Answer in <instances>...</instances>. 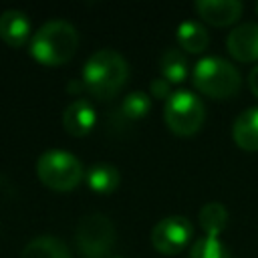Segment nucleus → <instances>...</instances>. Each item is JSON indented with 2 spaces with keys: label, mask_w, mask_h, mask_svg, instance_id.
<instances>
[{
  "label": "nucleus",
  "mask_w": 258,
  "mask_h": 258,
  "mask_svg": "<svg viewBox=\"0 0 258 258\" xmlns=\"http://www.w3.org/2000/svg\"><path fill=\"white\" fill-rule=\"evenodd\" d=\"M95 121H97L95 109L83 97L75 99L64 109V113H62V125H64L67 133L73 135V137H85V135H89L93 131V127H95Z\"/></svg>",
  "instance_id": "nucleus-10"
},
{
  "label": "nucleus",
  "mask_w": 258,
  "mask_h": 258,
  "mask_svg": "<svg viewBox=\"0 0 258 258\" xmlns=\"http://www.w3.org/2000/svg\"><path fill=\"white\" fill-rule=\"evenodd\" d=\"M194 226L185 216H167L151 230V246L165 256L179 254L191 240Z\"/></svg>",
  "instance_id": "nucleus-7"
},
{
  "label": "nucleus",
  "mask_w": 258,
  "mask_h": 258,
  "mask_svg": "<svg viewBox=\"0 0 258 258\" xmlns=\"http://www.w3.org/2000/svg\"><path fill=\"white\" fill-rule=\"evenodd\" d=\"M206 109L202 99L191 91H173L163 105V121L167 129L179 137L198 133L204 125Z\"/></svg>",
  "instance_id": "nucleus-5"
},
{
  "label": "nucleus",
  "mask_w": 258,
  "mask_h": 258,
  "mask_svg": "<svg viewBox=\"0 0 258 258\" xmlns=\"http://www.w3.org/2000/svg\"><path fill=\"white\" fill-rule=\"evenodd\" d=\"M85 179H87V185L95 194L107 196V194H113L117 189V185L121 181V175H119L117 167H113L109 163H97L87 171Z\"/></svg>",
  "instance_id": "nucleus-15"
},
{
  "label": "nucleus",
  "mask_w": 258,
  "mask_h": 258,
  "mask_svg": "<svg viewBox=\"0 0 258 258\" xmlns=\"http://www.w3.org/2000/svg\"><path fill=\"white\" fill-rule=\"evenodd\" d=\"M242 2L238 0H198L196 12L202 20L214 26H230L242 16Z\"/></svg>",
  "instance_id": "nucleus-9"
},
{
  "label": "nucleus",
  "mask_w": 258,
  "mask_h": 258,
  "mask_svg": "<svg viewBox=\"0 0 258 258\" xmlns=\"http://www.w3.org/2000/svg\"><path fill=\"white\" fill-rule=\"evenodd\" d=\"M20 258H71L69 248L60 238L54 236H36L20 252Z\"/></svg>",
  "instance_id": "nucleus-13"
},
{
  "label": "nucleus",
  "mask_w": 258,
  "mask_h": 258,
  "mask_svg": "<svg viewBox=\"0 0 258 258\" xmlns=\"http://www.w3.org/2000/svg\"><path fill=\"white\" fill-rule=\"evenodd\" d=\"M67 91H69V93H73V95H79L81 91H85L83 79H81V81H71V83L67 85Z\"/></svg>",
  "instance_id": "nucleus-22"
},
{
  "label": "nucleus",
  "mask_w": 258,
  "mask_h": 258,
  "mask_svg": "<svg viewBox=\"0 0 258 258\" xmlns=\"http://www.w3.org/2000/svg\"><path fill=\"white\" fill-rule=\"evenodd\" d=\"M36 177L52 191H71L83 181L85 169L77 155L62 149H48L36 161Z\"/></svg>",
  "instance_id": "nucleus-4"
},
{
  "label": "nucleus",
  "mask_w": 258,
  "mask_h": 258,
  "mask_svg": "<svg viewBox=\"0 0 258 258\" xmlns=\"http://www.w3.org/2000/svg\"><path fill=\"white\" fill-rule=\"evenodd\" d=\"M151 109V95L143 91L129 93L121 103V115L125 119H143Z\"/></svg>",
  "instance_id": "nucleus-18"
},
{
  "label": "nucleus",
  "mask_w": 258,
  "mask_h": 258,
  "mask_svg": "<svg viewBox=\"0 0 258 258\" xmlns=\"http://www.w3.org/2000/svg\"><path fill=\"white\" fill-rule=\"evenodd\" d=\"M256 14H258V4H256Z\"/></svg>",
  "instance_id": "nucleus-23"
},
{
  "label": "nucleus",
  "mask_w": 258,
  "mask_h": 258,
  "mask_svg": "<svg viewBox=\"0 0 258 258\" xmlns=\"http://www.w3.org/2000/svg\"><path fill=\"white\" fill-rule=\"evenodd\" d=\"M232 137L240 149L258 151V107H250L236 117Z\"/></svg>",
  "instance_id": "nucleus-12"
},
{
  "label": "nucleus",
  "mask_w": 258,
  "mask_h": 258,
  "mask_svg": "<svg viewBox=\"0 0 258 258\" xmlns=\"http://www.w3.org/2000/svg\"><path fill=\"white\" fill-rule=\"evenodd\" d=\"M177 44L179 48H183L185 52H191V54H198V52H204L210 44V34L208 30L196 22V20H185L177 26Z\"/></svg>",
  "instance_id": "nucleus-14"
},
{
  "label": "nucleus",
  "mask_w": 258,
  "mask_h": 258,
  "mask_svg": "<svg viewBox=\"0 0 258 258\" xmlns=\"http://www.w3.org/2000/svg\"><path fill=\"white\" fill-rule=\"evenodd\" d=\"M28 34H30V22L24 12L12 8L0 14V38L8 46L20 48L22 44H26Z\"/></svg>",
  "instance_id": "nucleus-11"
},
{
  "label": "nucleus",
  "mask_w": 258,
  "mask_h": 258,
  "mask_svg": "<svg viewBox=\"0 0 258 258\" xmlns=\"http://www.w3.org/2000/svg\"><path fill=\"white\" fill-rule=\"evenodd\" d=\"M115 224L105 214H87L77 222L75 246L81 258H105L115 246Z\"/></svg>",
  "instance_id": "nucleus-6"
},
{
  "label": "nucleus",
  "mask_w": 258,
  "mask_h": 258,
  "mask_svg": "<svg viewBox=\"0 0 258 258\" xmlns=\"http://www.w3.org/2000/svg\"><path fill=\"white\" fill-rule=\"evenodd\" d=\"M129 79V64L125 56L113 48L93 52L83 67V85L97 101H111L119 95Z\"/></svg>",
  "instance_id": "nucleus-1"
},
{
  "label": "nucleus",
  "mask_w": 258,
  "mask_h": 258,
  "mask_svg": "<svg viewBox=\"0 0 258 258\" xmlns=\"http://www.w3.org/2000/svg\"><path fill=\"white\" fill-rule=\"evenodd\" d=\"M194 87L210 99H230L242 87L240 71L222 56H204L191 73Z\"/></svg>",
  "instance_id": "nucleus-3"
},
{
  "label": "nucleus",
  "mask_w": 258,
  "mask_h": 258,
  "mask_svg": "<svg viewBox=\"0 0 258 258\" xmlns=\"http://www.w3.org/2000/svg\"><path fill=\"white\" fill-rule=\"evenodd\" d=\"M228 52L238 62H254L258 60V24L244 22L236 26L226 38Z\"/></svg>",
  "instance_id": "nucleus-8"
},
{
  "label": "nucleus",
  "mask_w": 258,
  "mask_h": 258,
  "mask_svg": "<svg viewBox=\"0 0 258 258\" xmlns=\"http://www.w3.org/2000/svg\"><path fill=\"white\" fill-rule=\"evenodd\" d=\"M248 85H250V91H252V95L258 99V64L250 71V75H248Z\"/></svg>",
  "instance_id": "nucleus-21"
},
{
  "label": "nucleus",
  "mask_w": 258,
  "mask_h": 258,
  "mask_svg": "<svg viewBox=\"0 0 258 258\" xmlns=\"http://www.w3.org/2000/svg\"><path fill=\"white\" fill-rule=\"evenodd\" d=\"M149 93H151L153 99H165V101H167L169 95H171V83H167L163 77H157V79L151 81Z\"/></svg>",
  "instance_id": "nucleus-20"
},
{
  "label": "nucleus",
  "mask_w": 258,
  "mask_h": 258,
  "mask_svg": "<svg viewBox=\"0 0 258 258\" xmlns=\"http://www.w3.org/2000/svg\"><path fill=\"white\" fill-rule=\"evenodd\" d=\"M79 46V32L67 20L44 22L30 40V54L46 67L67 64Z\"/></svg>",
  "instance_id": "nucleus-2"
},
{
  "label": "nucleus",
  "mask_w": 258,
  "mask_h": 258,
  "mask_svg": "<svg viewBox=\"0 0 258 258\" xmlns=\"http://www.w3.org/2000/svg\"><path fill=\"white\" fill-rule=\"evenodd\" d=\"M159 71L161 77L167 83H181L185 81L189 69H187V58L179 48H165L159 56Z\"/></svg>",
  "instance_id": "nucleus-16"
},
{
  "label": "nucleus",
  "mask_w": 258,
  "mask_h": 258,
  "mask_svg": "<svg viewBox=\"0 0 258 258\" xmlns=\"http://www.w3.org/2000/svg\"><path fill=\"white\" fill-rule=\"evenodd\" d=\"M189 258H230V252L220 238L204 236L189 248Z\"/></svg>",
  "instance_id": "nucleus-19"
},
{
  "label": "nucleus",
  "mask_w": 258,
  "mask_h": 258,
  "mask_svg": "<svg viewBox=\"0 0 258 258\" xmlns=\"http://www.w3.org/2000/svg\"><path fill=\"white\" fill-rule=\"evenodd\" d=\"M200 226L206 236L220 238L228 226V210L220 202H210L200 210Z\"/></svg>",
  "instance_id": "nucleus-17"
}]
</instances>
